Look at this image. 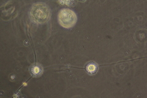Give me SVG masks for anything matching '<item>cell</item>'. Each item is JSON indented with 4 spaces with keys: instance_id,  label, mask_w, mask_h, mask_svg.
I'll list each match as a JSON object with an SVG mask.
<instances>
[{
    "instance_id": "7a4b0ae2",
    "label": "cell",
    "mask_w": 147,
    "mask_h": 98,
    "mask_svg": "<svg viewBox=\"0 0 147 98\" xmlns=\"http://www.w3.org/2000/svg\"><path fill=\"white\" fill-rule=\"evenodd\" d=\"M59 24L65 28H70L75 25L77 20L76 14L69 9H63L58 13Z\"/></svg>"
},
{
    "instance_id": "277c9868",
    "label": "cell",
    "mask_w": 147,
    "mask_h": 98,
    "mask_svg": "<svg viewBox=\"0 0 147 98\" xmlns=\"http://www.w3.org/2000/svg\"><path fill=\"white\" fill-rule=\"evenodd\" d=\"M86 71L90 75L96 74L98 71V65L94 62H90L86 66Z\"/></svg>"
},
{
    "instance_id": "3957f363",
    "label": "cell",
    "mask_w": 147,
    "mask_h": 98,
    "mask_svg": "<svg viewBox=\"0 0 147 98\" xmlns=\"http://www.w3.org/2000/svg\"><path fill=\"white\" fill-rule=\"evenodd\" d=\"M43 68L40 64L36 63L32 65L29 69L30 73L34 77H39L43 73Z\"/></svg>"
},
{
    "instance_id": "6da1fadb",
    "label": "cell",
    "mask_w": 147,
    "mask_h": 98,
    "mask_svg": "<svg viewBox=\"0 0 147 98\" xmlns=\"http://www.w3.org/2000/svg\"><path fill=\"white\" fill-rule=\"evenodd\" d=\"M31 20L36 23H44L49 20L50 10L47 4L43 3H38L33 4L30 11Z\"/></svg>"
}]
</instances>
